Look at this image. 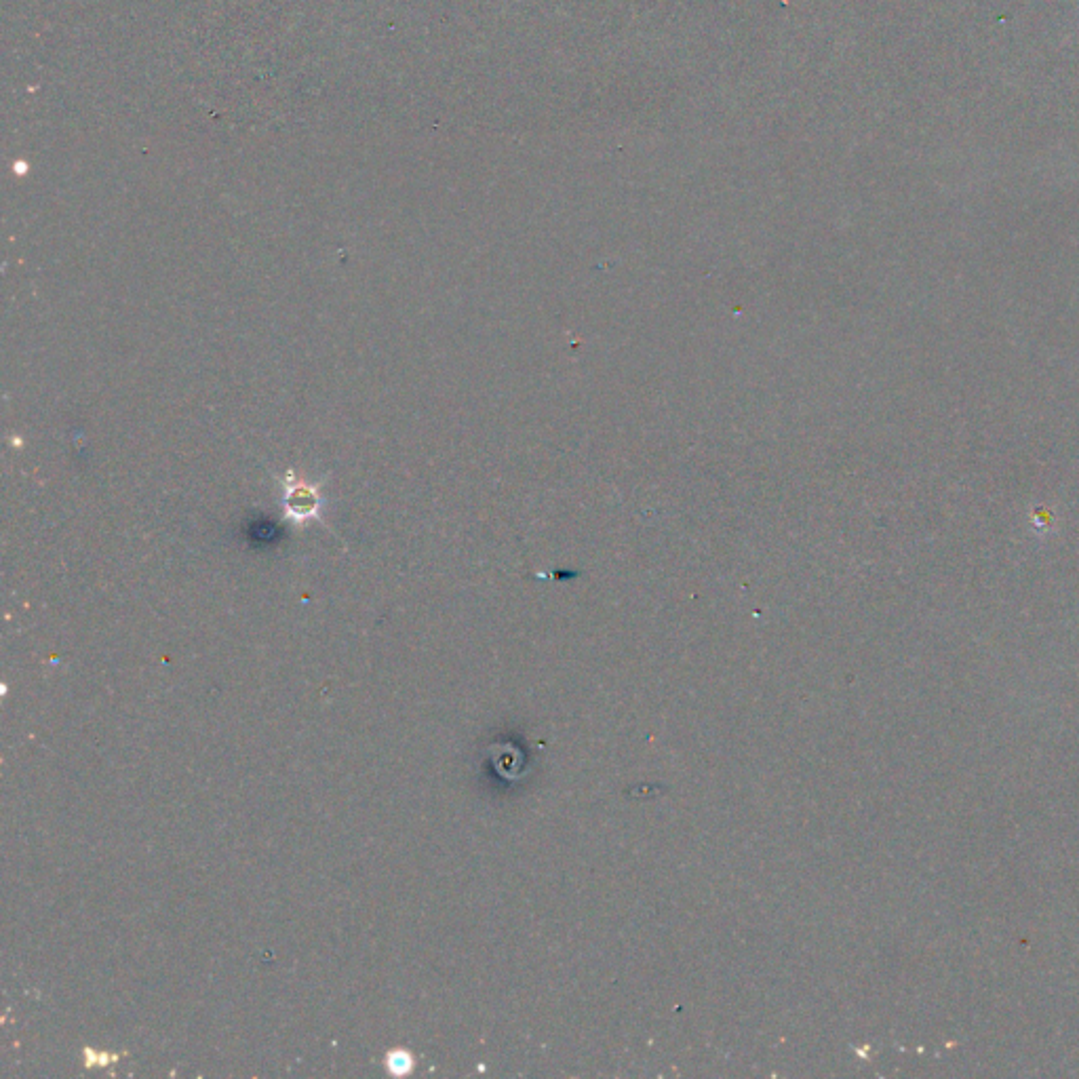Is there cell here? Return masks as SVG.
Wrapping results in <instances>:
<instances>
[{"label":"cell","instance_id":"6da1fadb","mask_svg":"<svg viewBox=\"0 0 1079 1079\" xmlns=\"http://www.w3.org/2000/svg\"><path fill=\"white\" fill-rule=\"evenodd\" d=\"M323 498L317 487L306 483H293L289 481L283 494V510L285 517L296 523H308L310 519H317L321 513Z\"/></svg>","mask_w":1079,"mask_h":1079}]
</instances>
